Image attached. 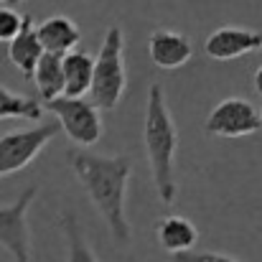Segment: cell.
Instances as JSON below:
<instances>
[{
  "label": "cell",
  "instance_id": "6da1fadb",
  "mask_svg": "<svg viewBox=\"0 0 262 262\" xmlns=\"http://www.w3.org/2000/svg\"><path fill=\"white\" fill-rule=\"evenodd\" d=\"M69 163L77 181L84 186L92 206L102 214L112 239L117 245H130L133 227L125 214V199H127V183L133 176V158L72 150Z\"/></svg>",
  "mask_w": 262,
  "mask_h": 262
},
{
  "label": "cell",
  "instance_id": "7a4b0ae2",
  "mask_svg": "<svg viewBox=\"0 0 262 262\" xmlns=\"http://www.w3.org/2000/svg\"><path fill=\"white\" fill-rule=\"evenodd\" d=\"M143 143L145 156L150 163L153 183L158 191L161 204L173 206L178 196V178H176V153H178V127L168 110L166 92L158 82L148 89L145 102V125H143Z\"/></svg>",
  "mask_w": 262,
  "mask_h": 262
},
{
  "label": "cell",
  "instance_id": "3957f363",
  "mask_svg": "<svg viewBox=\"0 0 262 262\" xmlns=\"http://www.w3.org/2000/svg\"><path fill=\"white\" fill-rule=\"evenodd\" d=\"M127 89V67H125V33L120 26H110L99 54L94 56V77H92V102L97 110H115Z\"/></svg>",
  "mask_w": 262,
  "mask_h": 262
},
{
  "label": "cell",
  "instance_id": "277c9868",
  "mask_svg": "<svg viewBox=\"0 0 262 262\" xmlns=\"http://www.w3.org/2000/svg\"><path fill=\"white\" fill-rule=\"evenodd\" d=\"M46 110L56 115L59 127L77 148H92L102 138V112L87 97H56L46 102Z\"/></svg>",
  "mask_w": 262,
  "mask_h": 262
},
{
  "label": "cell",
  "instance_id": "5b68a950",
  "mask_svg": "<svg viewBox=\"0 0 262 262\" xmlns=\"http://www.w3.org/2000/svg\"><path fill=\"white\" fill-rule=\"evenodd\" d=\"M56 130H59V122L54 120V122L36 125L33 130H13L3 135L0 138V178L18 173L28 163H33L41 156V150L51 143Z\"/></svg>",
  "mask_w": 262,
  "mask_h": 262
},
{
  "label": "cell",
  "instance_id": "8992f818",
  "mask_svg": "<svg viewBox=\"0 0 262 262\" xmlns=\"http://www.w3.org/2000/svg\"><path fill=\"white\" fill-rule=\"evenodd\" d=\"M36 193H38V186H28L13 204L0 206V247L13 257V262H33L28 209L36 201Z\"/></svg>",
  "mask_w": 262,
  "mask_h": 262
},
{
  "label": "cell",
  "instance_id": "52a82bcc",
  "mask_svg": "<svg viewBox=\"0 0 262 262\" xmlns=\"http://www.w3.org/2000/svg\"><path fill=\"white\" fill-rule=\"evenodd\" d=\"M204 130L216 138H247L262 130L260 112L245 97H227L209 112Z\"/></svg>",
  "mask_w": 262,
  "mask_h": 262
},
{
  "label": "cell",
  "instance_id": "ba28073f",
  "mask_svg": "<svg viewBox=\"0 0 262 262\" xmlns=\"http://www.w3.org/2000/svg\"><path fill=\"white\" fill-rule=\"evenodd\" d=\"M262 49V31L242 28V26H222L209 33L204 51L214 61H232Z\"/></svg>",
  "mask_w": 262,
  "mask_h": 262
},
{
  "label": "cell",
  "instance_id": "9c48e42d",
  "mask_svg": "<svg viewBox=\"0 0 262 262\" xmlns=\"http://www.w3.org/2000/svg\"><path fill=\"white\" fill-rule=\"evenodd\" d=\"M148 54L158 69L176 72L183 64H188V59L193 56V46L186 33H178L171 28H158L148 38Z\"/></svg>",
  "mask_w": 262,
  "mask_h": 262
},
{
  "label": "cell",
  "instance_id": "30bf717a",
  "mask_svg": "<svg viewBox=\"0 0 262 262\" xmlns=\"http://www.w3.org/2000/svg\"><path fill=\"white\" fill-rule=\"evenodd\" d=\"M36 33L43 46V54H54V56H67L82 41V28L67 15H49L36 26Z\"/></svg>",
  "mask_w": 262,
  "mask_h": 262
},
{
  "label": "cell",
  "instance_id": "8fae6325",
  "mask_svg": "<svg viewBox=\"0 0 262 262\" xmlns=\"http://www.w3.org/2000/svg\"><path fill=\"white\" fill-rule=\"evenodd\" d=\"M41 56H43V46L38 41L36 23H33L31 15H23V26H20L18 36L8 43V61L26 79H33V72H36V64H38Z\"/></svg>",
  "mask_w": 262,
  "mask_h": 262
},
{
  "label": "cell",
  "instance_id": "7c38bea8",
  "mask_svg": "<svg viewBox=\"0 0 262 262\" xmlns=\"http://www.w3.org/2000/svg\"><path fill=\"white\" fill-rule=\"evenodd\" d=\"M156 237H158V245L173 257V255H183L193 250V245L199 242V229L191 219L181 214H168L156 224Z\"/></svg>",
  "mask_w": 262,
  "mask_h": 262
},
{
  "label": "cell",
  "instance_id": "4fadbf2b",
  "mask_svg": "<svg viewBox=\"0 0 262 262\" xmlns=\"http://www.w3.org/2000/svg\"><path fill=\"white\" fill-rule=\"evenodd\" d=\"M64 97H84L92 89L94 77V56L89 51L74 49L64 59Z\"/></svg>",
  "mask_w": 262,
  "mask_h": 262
},
{
  "label": "cell",
  "instance_id": "5bb4252c",
  "mask_svg": "<svg viewBox=\"0 0 262 262\" xmlns=\"http://www.w3.org/2000/svg\"><path fill=\"white\" fill-rule=\"evenodd\" d=\"M64 56H54V54H43L36 64V72H33V82L36 89L46 102L56 99V97H64V64H61Z\"/></svg>",
  "mask_w": 262,
  "mask_h": 262
},
{
  "label": "cell",
  "instance_id": "9a60e30c",
  "mask_svg": "<svg viewBox=\"0 0 262 262\" xmlns=\"http://www.w3.org/2000/svg\"><path fill=\"white\" fill-rule=\"evenodd\" d=\"M43 107L33 97L15 94L0 84V120H41Z\"/></svg>",
  "mask_w": 262,
  "mask_h": 262
},
{
  "label": "cell",
  "instance_id": "2e32d148",
  "mask_svg": "<svg viewBox=\"0 0 262 262\" xmlns=\"http://www.w3.org/2000/svg\"><path fill=\"white\" fill-rule=\"evenodd\" d=\"M61 229L67 234V262H99L97 255L92 252L89 242L84 239V234L79 229V222L72 211L61 214Z\"/></svg>",
  "mask_w": 262,
  "mask_h": 262
},
{
  "label": "cell",
  "instance_id": "e0dca14e",
  "mask_svg": "<svg viewBox=\"0 0 262 262\" xmlns=\"http://www.w3.org/2000/svg\"><path fill=\"white\" fill-rule=\"evenodd\" d=\"M20 26H23V15L10 5H0V43H10L18 36Z\"/></svg>",
  "mask_w": 262,
  "mask_h": 262
},
{
  "label": "cell",
  "instance_id": "ac0fdd59",
  "mask_svg": "<svg viewBox=\"0 0 262 262\" xmlns=\"http://www.w3.org/2000/svg\"><path fill=\"white\" fill-rule=\"evenodd\" d=\"M173 262H237L229 255L222 252H183V255H173Z\"/></svg>",
  "mask_w": 262,
  "mask_h": 262
},
{
  "label": "cell",
  "instance_id": "d6986e66",
  "mask_svg": "<svg viewBox=\"0 0 262 262\" xmlns=\"http://www.w3.org/2000/svg\"><path fill=\"white\" fill-rule=\"evenodd\" d=\"M252 82H255V89H257V94H262V64L257 67V72H255V79H252Z\"/></svg>",
  "mask_w": 262,
  "mask_h": 262
},
{
  "label": "cell",
  "instance_id": "ffe728a7",
  "mask_svg": "<svg viewBox=\"0 0 262 262\" xmlns=\"http://www.w3.org/2000/svg\"><path fill=\"white\" fill-rule=\"evenodd\" d=\"M10 3H23V0H10Z\"/></svg>",
  "mask_w": 262,
  "mask_h": 262
},
{
  "label": "cell",
  "instance_id": "44dd1931",
  "mask_svg": "<svg viewBox=\"0 0 262 262\" xmlns=\"http://www.w3.org/2000/svg\"><path fill=\"white\" fill-rule=\"evenodd\" d=\"M260 125H262V110H260Z\"/></svg>",
  "mask_w": 262,
  "mask_h": 262
},
{
  "label": "cell",
  "instance_id": "7402d4cb",
  "mask_svg": "<svg viewBox=\"0 0 262 262\" xmlns=\"http://www.w3.org/2000/svg\"><path fill=\"white\" fill-rule=\"evenodd\" d=\"M0 3H5V0H0Z\"/></svg>",
  "mask_w": 262,
  "mask_h": 262
}]
</instances>
